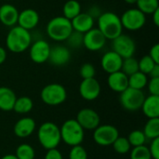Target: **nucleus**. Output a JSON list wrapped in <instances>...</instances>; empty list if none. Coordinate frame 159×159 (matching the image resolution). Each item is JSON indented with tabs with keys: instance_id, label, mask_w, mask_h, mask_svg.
<instances>
[{
	"instance_id": "1",
	"label": "nucleus",
	"mask_w": 159,
	"mask_h": 159,
	"mask_svg": "<svg viewBox=\"0 0 159 159\" xmlns=\"http://www.w3.org/2000/svg\"><path fill=\"white\" fill-rule=\"evenodd\" d=\"M32 44V34L30 31L15 25L10 28L6 37V46L12 53L24 52Z\"/></svg>"
},
{
	"instance_id": "2",
	"label": "nucleus",
	"mask_w": 159,
	"mask_h": 159,
	"mask_svg": "<svg viewBox=\"0 0 159 159\" xmlns=\"http://www.w3.org/2000/svg\"><path fill=\"white\" fill-rule=\"evenodd\" d=\"M98 29L106 39L113 40L122 34L123 26L120 17L111 11L103 12L98 17Z\"/></svg>"
},
{
	"instance_id": "3",
	"label": "nucleus",
	"mask_w": 159,
	"mask_h": 159,
	"mask_svg": "<svg viewBox=\"0 0 159 159\" xmlns=\"http://www.w3.org/2000/svg\"><path fill=\"white\" fill-rule=\"evenodd\" d=\"M48 37L56 42L66 41L73 32L71 20L64 16H57L52 18L46 27Z\"/></svg>"
},
{
	"instance_id": "4",
	"label": "nucleus",
	"mask_w": 159,
	"mask_h": 159,
	"mask_svg": "<svg viewBox=\"0 0 159 159\" xmlns=\"http://www.w3.org/2000/svg\"><path fill=\"white\" fill-rule=\"evenodd\" d=\"M37 138L46 150L57 148L61 141L60 128L53 122H45L37 130Z\"/></svg>"
},
{
	"instance_id": "5",
	"label": "nucleus",
	"mask_w": 159,
	"mask_h": 159,
	"mask_svg": "<svg viewBox=\"0 0 159 159\" xmlns=\"http://www.w3.org/2000/svg\"><path fill=\"white\" fill-rule=\"evenodd\" d=\"M61 141L69 146L79 145L84 141L85 130L75 119L66 120L60 128Z\"/></svg>"
},
{
	"instance_id": "6",
	"label": "nucleus",
	"mask_w": 159,
	"mask_h": 159,
	"mask_svg": "<svg viewBox=\"0 0 159 159\" xmlns=\"http://www.w3.org/2000/svg\"><path fill=\"white\" fill-rule=\"evenodd\" d=\"M41 100L49 106H57L63 103L67 98L65 88L58 83H51L45 86L40 93Z\"/></svg>"
},
{
	"instance_id": "7",
	"label": "nucleus",
	"mask_w": 159,
	"mask_h": 159,
	"mask_svg": "<svg viewBox=\"0 0 159 159\" xmlns=\"http://www.w3.org/2000/svg\"><path fill=\"white\" fill-rule=\"evenodd\" d=\"M145 95L143 90L128 88L120 93L119 102L122 107L130 112L138 111L142 108Z\"/></svg>"
},
{
	"instance_id": "8",
	"label": "nucleus",
	"mask_w": 159,
	"mask_h": 159,
	"mask_svg": "<svg viewBox=\"0 0 159 159\" xmlns=\"http://www.w3.org/2000/svg\"><path fill=\"white\" fill-rule=\"evenodd\" d=\"M123 29L129 31H138L142 29L146 23V15L143 13L140 9L129 8L126 10L120 17Z\"/></svg>"
},
{
	"instance_id": "9",
	"label": "nucleus",
	"mask_w": 159,
	"mask_h": 159,
	"mask_svg": "<svg viewBox=\"0 0 159 159\" xmlns=\"http://www.w3.org/2000/svg\"><path fill=\"white\" fill-rule=\"evenodd\" d=\"M119 136L118 129L112 125H100L93 132V140L100 146H110Z\"/></svg>"
},
{
	"instance_id": "10",
	"label": "nucleus",
	"mask_w": 159,
	"mask_h": 159,
	"mask_svg": "<svg viewBox=\"0 0 159 159\" xmlns=\"http://www.w3.org/2000/svg\"><path fill=\"white\" fill-rule=\"evenodd\" d=\"M112 48L123 59L133 57L136 51L135 41L129 35L123 34L112 40Z\"/></svg>"
},
{
	"instance_id": "11",
	"label": "nucleus",
	"mask_w": 159,
	"mask_h": 159,
	"mask_svg": "<svg viewBox=\"0 0 159 159\" xmlns=\"http://www.w3.org/2000/svg\"><path fill=\"white\" fill-rule=\"evenodd\" d=\"M29 48H30L29 56L32 61L37 64H41L48 61L51 47L46 40L44 39L36 40L33 44H31Z\"/></svg>"
},
{
	"instance_id": "12",
	"label": "nucleus",
	"mask_w": 159,
	"mask_h": 159,
	"mask_svg": "<svg viewBox=\"0 0 159 159\" xmlns=\"http://www.w3.org/2000/svg\"><path fill=\"white\" fill-rule=\"evenodd\" d=\"M106 40L98 28H92L83 34V46L89 51L101 50L105 46Z\"/></svg>"
},
{
	"instance_id": "13",
	"label": "nucleus",
	"mask_w": 159,
	"mask_h": 159,
	"mask_svg": "<svg viewBox=\"0 0 159 159\" xmlns=\"http://www.w3.org/2000/svg\"><path fill=\"white\" fill-rule=\"evenodd\" d=\"M75 120L79 123L84 130H94L98 126H100L101 123L99 114L91 108L81 109L78 112Z\"/></svg>"
},
{
	"instance_id": "14",
	"label": "nucleus",
	"mask_w": 159,
	"mask_h": 159,
	"mask_svg": "<svg viewBox=\"0 0 159 159\" xmlns=\"http://www.w3.org/2000/svg\"><path fill=\"white\" fill-rule=\"evenodd\" d=\"M101 85L100 82L95 78L83 79L79 85L80 96L86 101H94L101 94Z\"/></svg>"
},
{
	"instance_id": "15",
	"label": "nucleus",
	"mask_w": 159,
	"mask_h": 159,
	"mask_svg": "<svg viewBox=\"0 0 159 159\" xmlns=\"http://www.w3.org/2000/svg\"><path fill=\"white\" fill-rule=\"evenodd\" d=\"M122 62H123V58L120 57L114 50H110V51L104 53L101 60L102 68L108 75L117 72V71H120Z\"/></svg>"
},
{
	"instance_id": "16",
	"label": "nucleus",
	"mask_w": 159,
	"mask_h": 159,
	"mask_svg": "<svg viewBox=\"0 0 159 159\" xmlns=\"http://www.w3.org/2000/svg\"><path fill=\"white\" fill-rule=\"evenodd\" d=\"M40 17L36 10L33 8H25L19 13L17 25L31 31L34 29L39 23Z\"/></svg>"
},
{
	"instance_id": "17",
	"label": "nucleus",
	"mask_w": 159,
	"mask_h": 159,
	"mask_svg": "<svg viewBox=\"0 0 159 159\" xmlns=\"http://www.w3.org/2000/svg\"><path fill=\"white\" fill-rule=\"evenodd\" d=\"M71 60V52L64 46H55L50 48L48 61L54 66H63Z\"/></svg>"
},
{
	"instance_id": "18",
	"label": "nucleus",
	"mask_w": 159,
	"mask_h": 159,
	"mask_svg": "<svg viewBox=\"0 0 159 159\" xmlns=\"http://www.w3.org/2000/svg\"><path fill=\"white\" fill-rule=\"evenodd\" d=\"M19 13L20 12L15 6L9 3L3 4L0 7V22L5 26L11 28L17 25Z\"/></svg>"
},
{
	"instance_id": "19",
	"label": "nucleus",
	"mask_w": 159,
	"mask_h": 159,
	"mask_svg": "<svg viewBox=\"0 0 159 159\" xmlns=\"http://www.w3.org/2000/svg\"><path fill=\"white\" fill-rule=\"evenodd\" d=\"M107 83L109 88L115 91L121 93L126 89L129 88V76L125 75L121 70L109 74L107 78Z\"/></svg>"
},
{
	"instance_id": "20",
	"label": "nucleus",
	"mask_w": 159,
	"mask_h": 159,
	"mask_svg": "<svg viewBox=\"0 0 159 159\" xmlns=\"http://www.w3.org/2000/svg\"><path fill=\"white\" fill-rule=\"evenodd\" d=\"M35 121L31 117H22L19 119L13 128L14 134L19 138H27L35 130Z\"/></svg>"
},
{
	"instance_id": "21",
	"label": "nucleus",
	"mask_w": 159,
	"mask_h": 159,
	"mask_svg": "<svg viewBox=\"0 0 159 159\" xmlns=\"http://www.w3.org/2000/svg\"><path fill=\"white\" fill-rule=\"evenodd\" d=\"M73 30L81 34H85L94 26V19L87 13H79L76 17L71 20Z\"/></svg>"
},
{
	"instance_id": "22",
	"label": "nucleus",
	"mask_w": 159,
	"mask_h": 159,
	"mask_svg": "<svg viewBox=\"0 0 159 159\" xmlns=\"http://www.w3.org/2000/svg\"><path fill=\"white\" fill-rule=\"evenodd\" d=\"M141 109L146 117H148V118H158L159 96L150 95L148 97H145Z\"/></svg>"
},
{
	"instance_id": "23",
	"label": "nucleus",
	"mask_w": 159,
	"mask_h": 159,
	"mask_svg": "<svg viewBox=\"0 0 159 159\" xmlns=\"http://www.w3.org/2000/svg\"><path fill=\"white\" fill-rule=\"evenodd\" d=\"M17 96L11 89L0 87V110L5 112L12 111Z\"/></svg>"
},
{
	"instance_id": "24",
	"label": "nucleus",
	"mask_w": 159,
	"mask_h": 159,
	"mask_svg": "<svg viewBox=\"0 0 159 159\" xmlns=\"http://www.w3.org/2000/svg\"><path fill=\"white\" fill-rule=\"evenodd\" d=\"M62 13L68 20H73L79 13H81V5L77 0H68L62 7Z\"/></svg>"
},
{
	"instance_id": "25",
	"label": "nucleus",
	"mask_w": 159,
	"mask_h": 159,
	"mask_svg": "<svg viewBox=\"0 0 159 159\" xmlns=\"http://www.w3.org/2000/svg\"><path fill=\"white\" fill-rule=\"evenodd\" d=\"M147 82H148L147 75L140 71L129 76V87L135 89L143 90L147 86Z\"/></svg>"
},
{
	"instance_id": "26",
	"label": "nucleus",
	"mask_w": 159,
	"mask_h": 159,
	"mask_svg": "<svg viewBox=\"0 0 159 159\" xmlns=\"http://www.w3.org/2000/svg\"><path fill=\"white\" fill-rule=\"evenodd\" d=\"M34 107V102L31 98L27 96H22L17 98L13 106V111L18 114H27L32 111Z\"/></svg>"
},
{
	"instance_id": "27",
	"label": "nucleus",
	"mask_w": 159,
	"mask_h": 159,
	"mask_svg": "<svg viewBox=\"0 0 159 159\" xmlns=\"http://www.w3.org/2000/svg\"><path fill=\"white\" fill-rule=\"evenodd\" d=\"M143 133L146 139L153 140L159 137V117L158 118H149L146 122Z\"/></svg>"
},
{
	"instance_id": "28",
	"label": "nucleus",
	"mask_w": 159,
	"mask_h": 159,
	"mask_svg": "<svg viewBox=\"0 0 159 159\" xmlns=\"http://www.w3.org/2000/svg\"><path fill=\"white\" fill-rule=\"evenodd\" d=\"M137 8L140 9L145 15H152L157 8H159L158 0H137Z\"/></svg>"
},
{
	"instance_id": "29",
	"label": "nucleus",
	"mask_w": 159,
	"mask_h": 159,
	"mask_svg": "<svg viewBox=\"0 0 159 159\" xmlns=\"http://www.w3.org/2000/svg\"><path fill=\"white\" fill-rule=\"evenodd\" d=\"M121 71L127 75L128 76L133 75L134 73L139 71V64L138 61L134 57H129L123 59L122 66H121Z\"/></svg>"
},
{
	"instance_id": "30",
	"label": "nucleus",
	"mask_w": 159,
	"mask_h": 159,
	"mask_svg": "<svg viewBox=\"0 0 159 159\" xmlns=\"http://www.w3.org/2000/svg\"><path fill=\"white\" fill-rule=\"evenodd\" d=\"M15 156L18 159H34L35 153L34 149L30 144L21 143L17 147Z\"/></svg>"
},
{
	"instance_id": "31",
	"label": "nucleus",
	"mask_w": 159,
	"mask_h": 159,
	"mask_svg": "<svg viewBox=\"0 0 159 159\" xmlns=\"http://www.w3.org/2000/svg\"><path fill=\"white\" fill-rule=\"evenodd\" d=\"M112 146L118 155H126L131 150V145L129 144V140L126 137L118 136L117 139L112 144Z\"/></svg>"
},
{
	"instance_id": "32",
	"label": "nucleus",
	"mask_w": 159,
	"mask_h": 159,
	"mask_svg": "<svg viewBox=\"0 0 159 159\" xmlns=\"http://www.w3.org/2000/svg\"><path fill=\"white\" fill-rule=\"evenodd\" d=\"M127 138H128L129 143L131 145V147H137V146L144 145V143H146V140H147L143 131V130H137V129L132 130Z\"/></svg>"
},
{
	"instance_id": "33",
	"label": "nucleus",
	"mask_w": 159,
	"mask_h": 159,
	"mask_svg": "<svg viewBox=\"0 0 159 159\" xmlns=\"http://www.w3.org/2000/svg\"><path fill=\"white\" fill-rule=\"evenodd\" d=\"M130 159H152L149 149L145 145L133 147L130 151Z\"/></svg>"
},
{
	"instance_id": "34",
	"label": "nucleus",
	"mask_w": 159,
	"mask_h": 159,
	"mask_svg": "<svg viewBox=\"0 0 159 159\" xmlns=\"http://www.w3.org/2000/svg\"><path fill=\"white\" fill-rule=\"evenodd\" d=\"M138 64H139L140 72H142L145 75H149V73L151 72V70L154 68V66L157 63L154 61V60L149 55H145V56L142 57L140 61H138Z\"/></svg>"
},
{
	"instance_id": "35",
	"label": "nucleus",
	"mask_w": 159,
	"mask_h": 159,
	"mask_svg": "<svg viewBox=\"0 0 159 159\" xmlns=\"http://www.w3.org/2000/svg\"><path fill=\"white\" fill-rule=\"evenodd\" d=\"M80 76L83 79H88V78H93L95 77L96 75V69L93 64L86 62L81 65L80 70H79Z\"/></svg>"
},
{
	"instance_id": "36",
	"label": "nucleus",
	"mask_w": 159,
	"mask_h": 159,
	"mask_svg": "<svg viewBox=\"0 0 159 159\" xmlns=\"http://www.w3.org/2000/svg\"><path fill=\"white\" fill-rule=\"evenodd\" d=\"M69 159H88V153L86 149L79 145L72 146L70 153H69Z\"/></svg>"
},
{
	"instance_id": "37",
	"label": "nucleus",
	"mask_w": 159,
	"mask_h": 159,
	"mask_svg": "<svg viewBox=\"0 0 159 159\" xmlns=\"http://www.w3.org/2000/svg\"><path fill=\"white\" fill-rule=\"evenodd\" d=\"M83 34H84L78 33L73 30L72 34L66 39V42L72 48H80L81 46H83Z\"/></svg>"
},
{
	"instance_id": "38",
	"label": "nucleus",
	"mask_w": 159,
	"mask_h": 159,
	"mask_svg": "<svg viewBox=\"0 0 159 159\" xmlns=\"http://www.w3.org/2000/svg\"><path fill=\"white\" fill-rule=\"evenodd\" d=\"M148 91L150 95L159 96V77H151L147 82Z\"/></svg>"
},
{
	"instance_id": "39",
	"label": "nucleus",
	"mask_w": 159,
	"mask_h": 159,
	"mask_svg": "<svg viewBox=\"0 0 159 159\" xmlns=\"http://www.w3.org/2000/svg\"><path fill=\"white\" fill-rule=\"evenodd\" d=\"M148 149L152 159H159V137L151 140V143Z\"/></svg>"
},
{
	"instance_id": "40",
	"label": "nucleus",
	"mask_w": 159,
	"mask_h": 159,
	"mask_svg": "<svg viewBox=\"0 0 159 159\" xmlns=\"http://www.w3.org/2000/svg\"><path fill=\"white\" fill-rule=\"evenodd\" d=\"M44 159H63L62 158V155L61 153L57 149V148H53V149H49L47 150V153L45 155Z\"/></svg>"
},
{
	"instance_id": "41",
	"label": "nucleus",
	"mask_w": 159,
	"mask_h": 159,
	"mask_svg": "<svg viewBox=\"0 0 159 159\" xmlns=\"http://www.w3.org/2000/svg\"><path fill=\"white\" fill-rule=\"evenodd\" d=\"M149 56L156 63H159V44H155L149 51Z\"/></svg>"
},
{
	"instance_id": "42",
	"label": "nucleus",
	"mask_w": 159,
	"mask_h": 159,
	"mask_svg": "<svg viewBox=\"0 0 159 159\" xmlns=\"http://www.w3.org/2000/svg\"><path fill=\"white\" fill-rule=\"evenodd\" d=\"M150 77H159V63H157L149 73Z\"/></svg>"
},
{
	"instance_id": "43",
	"label": "nucleus",
	"mask_w": 159,
	"mask_h": 159,
	"mask_svg": "<svg viewBox=\"0 0 159 159\" xmlns=\"http://www.w3.org/2000/svg\"><path fill=\"white\" fill-rule=\"evenodd\" d=\"M7 60V51L6 49L0 46V65L3 64Z\"/></svg>"
},
{
	"instance_id": "44",
	"label": "nucleus",
	"mask_w": 159,
	"mask_h": 159,
	"mask_svg": "<svg viewBox=\"0 0 159 159\" xmlns=\"http://www.w3.org/2000/svg\"><path fill=\"white\" fill-rule=\"evenodd\" d=\"M153 16V21L156 26H159V8H157L155 12L152 13Z\"/></svg>"
},
{
	"instance_id": "45",
	"label": "nucleus",
	"mask_w": 159,
	"mask_h": 159,
	"mask_svg": "<svg viewBox=\"0 0 159 159\" xmlns=\"http://www.w3.org/2000/svg\"><path fill=\"white\" fill-rule=\"evenodd\" d=\"M1 159H18L15 155H6Z\"/></svg>"
},
{
	"instance_id": "46",
	"label": "nucleus",
	"mask_w": 159,
	"mask_h": 159,
	"mask_svg": "<svg viewBox=\"0 0 159 159\" xmlns=\"http://www.w3.org/2000/svg\"><path fill=\"white\" fill-rule=\"evenodd\" d=\"M127 4H129V5H134V4H136L137 3V0H124Z\"/></svg>"
},
{
	"instance_id": "47",
	"label": "nucleus",
	"mask_w": 159,
	"mask_h": 159,
	"mask_svg": "<svg viewBox=\"0 0 159 159\" xmlns=\"http://www.w3.org/2000/svg\"><path fill=\"white\" fill-rule=\"evenodd\" d=\"M6 1H11V0H6Z\"/></svg>"
}]
</instances>
